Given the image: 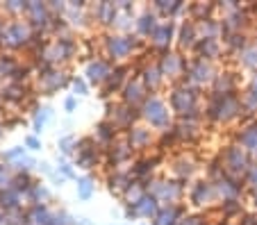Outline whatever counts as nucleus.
<instances>
[{"label": "nucleus", "instance_id": "f257e3e1", "mask_svg": "<svg viewBox=\"0 0 257 225\" xmlns=\"http://www.w3.org/2000/svg\"><path fill=\"white\" fill-rule=\"evenodd\" d=\"M89 191H91V186H89V182L84 180V182H82V186H80V196L87 198V196H89Z\"/></svg>", "mask_w": 257, "mask_h": 225}]
</instances>
